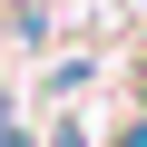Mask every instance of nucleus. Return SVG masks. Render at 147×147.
Segmentation results:
<instances>
[{
  "mask_svg": "<svg viewBox=\"0 0 147 147\" xmlns=\"http://www.w3.org/2000/svg\"><path fill=\"white\" fill-rule=\"evenodd\" d=\"M118 147H147V118H127V127H118Z\"/></svg>",
  "mask_w": 147,
  "mask_h": 147,
  "instance_id": "nucleus-1",
  "label": "nucleus"
}]
</instances>
